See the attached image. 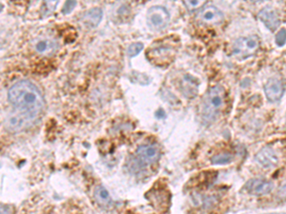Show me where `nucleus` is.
Instances as JSON below:
<instances>
[{"instance_id": "1", "label": "nucleus", "mask_w": 286, "mask_h": 214, "mask_svg": "<svg viewBox=\"0 0 286 214\" xmlns=\"http://www.w3.org/2000/svg\"><path fill=\"white\" fill-rule=\"evenodd\" d=\"M8 99L16 111L33 116L36 119H38L43 111L42 94L28 80L18 81L12 86L8 92Z\"/></svg>"}, {"instance_id": "2", "label": "nucleus", "mask_w": 286, "mask_h": 214, "mask_svg": "<svg viewBox=\"0 0 286 214\" xmlns=\"http://www.w3.org/2000/svg\"><path fill=\"white\" fill-rule=\"evenodd\" d=\"M225 99V90L222 86L212 87L205 94L200 108L201 119L210 124L217 119V115L222 109Z\"/></svg>"}, {"instance_id": "3", "label": "nucleus", "mask_w": 286, "mask_h": 214, "mask_svg": "<svg viewBox=\"0 0 286 214\" xmlns=\"http://www.w3.org/2000/svg\"><path fill=\"white\" fill-rule=\"evenodd\" d=\"M175 47L171 39L166 38L154 43L148 49L146 55L148 59L151 60L156 66L164 67L173 60L175 54Z\"/></svg>"}, {"instance_id": "4", "label": "nucleus", "mask_w": 286, "mask_h": 214, "mask_svg": "<svg viewBox=\"0 0 286 214\" xmlns=\"http://www.w3.org/2000/svg\"><path fill=\"white\" fill-rule=\"evenodd\" d=\"M260 39L256 35L241 37L233 44L232 52L238 59L244 60L254 56L260 50Z\"/></svg>"}, {"instance_id": "5", "label": "nucleus", "mask_w": 286, "mask_h": 214, "mask_svg": "<svg viewBox=\"0 0 286 214\" xmlns=\"http://www.w3.org/2000/svg\"><path fill=\"white\" fill-rule=\"evenodd\" d=\"M36 118L20 111L11 113L4 121V127L11 132H18L34 125Z\"/></svg>"}, {"instance_id": "6", "label": "nucleus", "mask_w": 286, "mask_h": 214, "mask_svg": "<svg viewBox=\"0 0 286 214\" xmlns=\"http://www.w3.org/2000/svg\"><path fill=\"white\" fill-rule=\"evenodd\" d=\"M147 20L148 24L153 30L160 31L169 24L170 14L164 7L154 6L148 11Z\"/></svg>"}, {"instance_id": "7", "label": "nucleus", "mask_w": 286, "mask_h": 214, "mask_svg": "<svg viewBox=\"0 0 286 214\" xmlns=\"http://www.w3.org/2000/svg\"><path fill=\"white\" fill-rule=\"evenodd\" d=\"M198 22L202 25L217 26L224 21V15L214 5H205L197 16Z\"/></svg>"}, {"instance_id": "8", "label": "nucleus", "mask_w": 286, "mask_h": 214, "mask_svg": "<svg viewBox=\"0 0 286 214\" xmlns=\"http://www.w3.org/2000/svg\"><path fill=\"white\" fill-rule=\"evenodd\" d=\"M285 92V84L278 77H271L264 85V93L270 102H277Z\"/></svg>"}, {"instance_id": "9", "label": "nucleus", "mask_w": 286, "mask_h": 214, "mask_svg": "<svg viewBox=\"0 0 286 214\" xmlns=\"http://www.w3.org/2000/svg\"><path fill=\"white\" fill-rule=\"evenodd\" d=\"M244 188L246 189V191L251 195L263 196V195H267L273 190L274 184L268 180L255 178V179L249 180L245 184Z\"/></svg>"}, {"instance_id": "10", "label": "nucleus", "mask_w": 286, "mask_h": 214, "mask_svg": "<svg viewBox=\"0 0 286 214\" xmlns=\"http://www.w3.org/2000/svg\"><path fill=\"white\" fill-rule=\"evenodd\" d=\"M136 154L139 163L144 166L154 164L160 156L159 149L156 145L140 146L137 150Z\"/></svg>"}, {"instance_id": "11", "label": "nucleus", "mask_w": 286, "mask_h": 214, "mask_svg": "<svg viewBox=\"0 0 286 214\" xmlns=\"http://www.w3.org/2000/svg\"><path fill=\"white\" fill-rule=\"evenodd\" d=\"M256 161L264 169H272L276 167L278 163V157L273 149L265 147L261 149L255 156Z\"/></svg>"}, {"instance_id": "12", "label": "nucleus", "mask_w": 286, "mask_h": 214, "mask_svg": "<svg viewBox=\"0 0 286 214\" xmlns=\"http://www.w3.org/2000/svg\"><path fill=\"white\" fill-rule=\"evenodd\" d=\"M258 17L260 21L267 27L271 32H275L280 25V21L277 16V12L272 7H265L259 13Z\"/></svg>"}, {"instance_id": "13", "label": "nucleus", "mask_w": 286, "mask_h": 214, "mask_svg": "<svg viewBox=\"0 0 286 214\" xmlns=\"http://www.w3.org/2000/svg\"><path fill=\"white\" fill-rule=\"evenodd\" d=\"M149 195V202L155 207L157 211H165V206H168L169 203V196L166 194L163 189H157L154 190L152 189L150 192H148Z\"/></svg>"}, {"instance_id": "14", "label": "nucleus", "mask_w": 286, "mask_h": 214, "mask_svg": "<svg viewBox=\"0 0 286 214\" xmlns=\"http://www.w3.org/2000/svg\"><path fill=\"white\" fill-rule=\"evenodd\" d=\"M58 43L51 38H41L35 44V50L42 56H52L58 51Z\"/></svg>"}, {"instance_id": "15", "label": "nucleus", "mask_w": 286, "mask_h": 214, "mask_svg": "<svg viewBox=\"0 0 286 214\" xmlns=\"http://www.w3.org/2000/svg\"><path fill=\"white\" fill-rule=\"evenodd\" d=\"M102 10L99 8H93L89 10L82 17L83 23L90 28H95L102 19Z\"/></svg>"}, {"instance_id": "16", "label": "nucleus", "mask_w": 286, "mask_h": 214, "mask_svg": "<svg viewBox=\"0 0 286 214\" xmlns=\"http://www.w3.org/2000/svg\"><path fill=\"white\" fill-rule=\"evenodd\" d=\"M95 199L98 205L108 207L112 204V199L106 188L102 186H96L95 188Z\"/></svg>"}, {"instance_id": "17", "label": "nucleus", "mask_w": 286, "mask_h": 214, "mask_svg": "<svg viewBox=\"0 0 286 214\" xmlns=\"http://www.w3.org/2000/svg\"><path fill=\"white\" fill-rule=\"evenodd\" d=\"M234 156L229 153H222V154H216L211 158V163L213 165H227L232 162Z\"/></svg>"}, {"instance_id": "18", "label": "nucleus", "mask_w": 286, "mask_h": 214, "mask_svg": "<svg viewBox=\"0 0 286 214\" xmlns=\"http://www.w3.org/2000/svg\"><path fill=\"white\" fill-rule=\"evenodd\" d=\"M182 2L186 9L190 13H193L203 8L206 5L207 0H182Z\"/></svg>"}, {"instance_id": "19", "label": "nucleus", "mask_w": 286, "mask_h": 214, "mask_svg": "<svg viewBox=\"0 0 286 214\" xmlns=\"http://www.w3.org/2000/svg\"><path fill=\"white\" fill-rule=\"evenodd\" d=\"M142 49H143V44L142 43H134V44H132L131 46H129V48L127 50V53H128L129 56L133 57V56L138 55L139 52L142 51Z\"/></svg>"}, {"instance_id": "20", "label": "nucleus", "mask_w": 286, "mask_h": 214, "mask_svg": "<svg viewBox=\"0 0 286 214\" xmlns=\"http://www.w3.org/2000/svg\"><path fill=\"white\" fill-rule=\"evenodd\" d=\"M76 6H77V0H66L62 9V14L69 15L74 11V9L76 8Z\"/></svg>"}, {"instance_id": "21", "label": "nucleus", "mask_w": 286, "mask_h": 214, "mask_svg": "<svg viewBox=\"0 0 286 214\" xmlns=\"http://www.w3.org/2000/svg\"><path fill=\"white\" fill-rule=\"evenodd\" d=\"M276 43L277 46L282 47L284 46L286 43V30L285 29H281L280 31H278L277 35H276Z\"/></svg>"}, {"instance_id": "22", "label": "nucleus", "mask_w": 286, "mask_h": 214, "mask_svg": "<svg viewBox=\"0 0 286 214\" xmlns=\"http://www.w3.org/2000/svg\"><path fill=\"white\" fill-rule=\"evenodd\" d=\"M43 1L47 11H48L49 13H52V12L55 10V8H56V6H58L60 0H43Z\"/></svg>"}, {"instance_id": "23", "label": "nucleus", "mask_w": 286, "mask_h": 214, "mask_svg": "<svg viewBox=\"0 0 286 214\" xmlns=\"http://www.w3.org/2000/svg\"><path fill=\"white\" fill-rule=\"evenodd\" d=\"M277 196L280 197V198H285L286 197V182H284V184L281 186V188L279 189L278 193H277Z\"/></svg>"}, {"instance_id": "24", "label": "nucleus", "mask_w": 286, "mask_h": 214, "mask_svg": "<svg viewBox=\"0 0 286 214\" xmlns=\"http://www.w3.org/2000/svg\"><path fill=\"white\" fill-rule=\"evenodd\" d=\"M253 1H255V2H260V1H263V0H253Z\"/></svg>"}]
</instances>
